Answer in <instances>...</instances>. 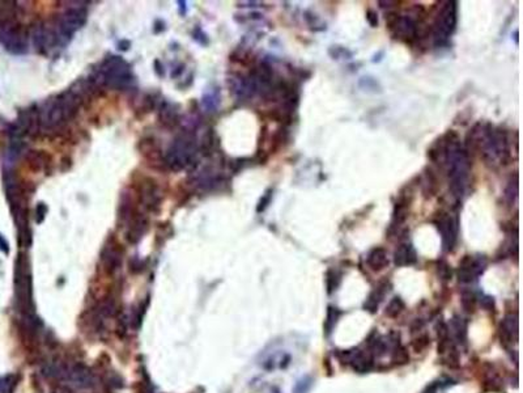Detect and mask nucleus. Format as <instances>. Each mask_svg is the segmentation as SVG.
<instances>
[{"mask_svg":"<svg viewBox=\"0 0 523 393\" xmlns=\"http://www.w3.org/2000/svg\"><path fill=\"white\" fill-rule=\"evenodd\" d=\"M87 21V12L83 8H71L64 12L59 21V38L71 40L74 33L81 28Z\"/></svg>","mask_w":523,"mask_h":393,"instance_id":"8","label":"nucleus"},{"mask_svg":"<svg viewBox=\"0 0 523 393\" xmlns=\"http://www.w3.org/2000/svg\"><path fill=\"white\" fill-rule=\"evenodd\" d=\"M147 230H148V219H147V216L143 215V214H136V215L132 216V219L128 223V230L126 237H127V240L130 243L135 244L142 240V237L146 235Z\"/></svg>","mask_w":523,"mask_h":393,"instance_id":"13","label":"nucleus"},{"mask_svg":"<svg viewBox=\"0 0 523 393\" xmlns=\"http://www.w3.org/2000/svg\"><path fill=\"white\" fill-rule=\"evenodd\" d=\"M31 40L34 45L36 50L44 53L47 47V29L42 25H37L31 31Z\"/></svg>","mask_w":523,"mask_h":393,"instance_id":"21","label":"nucleus"},{"mask_svg":"<svg viewBox=\"0 0 523 393\" xmlns=\"http://www.w3.org/2000/svg\"><path fill=\"white\" fill-rule=\"evenodd\" d=\"M437 272H438V275H440V278L443 279V281H449V279H451V268H450L445 261H441L440 264H438Z\"/></svg>","mask_w":523,"mask_h":393,"instance_id":"31","label":"nucleus"},{"mask_svg":"<svg viewBox=\"0 0 523 393\" xmlns=\"http://www.w3.org/2000/svg\"><path fill=\"white\" fill-rule=\"evenodd\" d=\"M101 261L108 273H115L122 264V253L115 245H105L101 252Z\"/></svg>","mask_w":523,"mask_h":393,"instance_id":"14","label":"nucleus"},{"mask_svg":"<svg viewBox=\"0 0 523 393\" xmlns=\"http://www.w3.org/2000/svg\"><path fill=\"white\" fill-rule=\"evenodd\" d=\"M181 6V15H185L186 13V3L185 2H180Z\"/></svg>","mask_w":523,"mask_h":393,"instance_id":"40","label":"nucleus"},{"mask_svg":"<svg viewBox=\"0 0 523 393\" xmlns=\"http://www.w3.org/2000/svg\"><path fill=\"white\" fill-rule=\"evenodd\" d=\"M198 143L194 134L185 133L177 138L166 153V164L174 171L190 167L195 159Z\"/></svg>","mask_w":523,"mask_h":393,"instance_id":"5","label":"nucleus"},{"mask_svg":"<svg viewBox=\"0 0 523 393\" xmlns=\"http://www.w3.org/2000/svg\"><path fill=\"white\" fill-rule=\"evenodd\" d=\"M142 393H155V389H153V387L149 384L148 380H143Z\"/></svg>","mask_w":523,"mask_h":393,"instance_id":"38","label":"nucleus"},{"mask_svg":"<svg viewBox=\"0 0 523 393\" xmlns=\"http://www.w3.org/2000/svg\"><path fill=\"white\" fill-rule=\"evenodd\" d=\"M450 328H451L452 334H454L457 342L465 343L466 336H467V322L462 317L455 316L451 320V322H450Z\"/></svg>","mask_w":523,"mask_h":393,"instance_id":"22","label":"nucleus"},{"mask_svg":"<svg viewBox=\"0 0 523 393\" xmlns=\"http://www.w3.org/2000/svg\"><path fill=\"white\" fill-rule=\"evenodd\" d=\"M339 282H340V275L337 274L335 270H328L327 275H326V283H327V291L328 293H332L339 286Z\"/></svg>","mask_w":523,"mask_h":393,"instance_id":"27","label":"nucleus"},{"mask_svg":"<svg viewBox=\"0 0 523 393\" xmlns=\"http://www.w3.org/2000/svg\"><path fill=\"white\" fill-rule=\"evenodd\" d=\"M387 284H382V286H379L378 288H375L374 291H373L370 295H369V298L366 299L365 304H364V308H365V311H368V312L370 313H374L377 312V309H378V306H379V303L383 300L385 295H386L387 292Z\"/></svg>","mask_w":523,"mask_h":393,"instance_id":"19","label":"nucleus"},{"mask_svg":"<svg viewBox=\"0 0 523 393\" xmlns=\"http://www.w3.org/2000/svg\"><path fill=\"white\" fill-rule=\"evenodd\" d=\"M0 250L6 254L10 253V245H8V241L3 237V235H0Z\"/></svg>","mask_w":523,"mask_h":393,"instance_id":"37","label":"nucleus"},{"mask_svg":"<svg viewBox=\"0 0 523 393\" xmlns=\"http://www.w3.org/2000/svg\"><path fill=\"white\" fill-rule=\"evenodd\" d=\"M421 393H437V384H430Z\"/></svg>","mask_w":523,"mask_h":393,"instance_id":"39","label":"nucleus"},{"mask_svg":"<svg viewBox=\"0 0 523 393\" xmlns=\"http://www.w3.org/2000/svg\"><path fill=\"white\" fill-rule=\"evenodd\" d=\"M97 81L103 87L113 89H123L132 83L130 66L119 56H112L103 62L97 76Z\"/></svg>","mask_w":523,"mask_h":393,"instance_id":"4","label":"nucleus"},{"mask_svg":"<svg viewBox=\"0 0 523 393\" xmlns=\"http://www.w3.org/2000/svg\"><path fill=\"white\" fill-rule=\"evenodd\" d=\"M366 262H368L369 268L375 270V272H379V270H382V269H385L389 265L387 252L383 248H374V249L370 250V253L368 254Z\"/></svg>","mask_w":523,"mask_h":393,"instance_id":"16","label":"nucleus"},{"mask_svg":"<svg viewBox=\"0 0 523 393\" xmlns=\"http://www.w3.org/2000/svg\"><path fill=\"white\" fill-rule=\"evenodd\" d=\"M15 387L13 376H4L0 378V393H11Z\"/></svg>","mask_w":523,"mask_h":393,"instance_id":"30","label":"nucleus"},{"mask_svg":"<svg viewBox=\"0 0 523 393\" xmlns=\"http://www.w3.org/2000/svg\"><path fill=\"white\" fill-rule=\"evenodd\" d=\"M348 361H350L351 366L353 367V370L357 372H368L370 368H372V359L369 358L365 354L360 353V351H356V353H347Z\"/></svg>","mask_w":523,"mask_h":393,"instance_id":"18","label":"nucleus"},{"mask_svg":"<svg viewBox=\"0 0 523 393\" xmlns=\"http://www.w3.org/2000/svg\"><path fill=\"white\" fill-rule=\"evenodd\" d=\"M44 372L49 378L64 381L75 388H90L94 385V376L87 367L75 363L50 362Z\"/></svg>","mask_w":523,"mask_h":393,"instance_id":"3","label":"nucleus"},{"mask_svg":"<svg viewBox=\"0 0 523 393\" xmlns=\"http://www.w3.org/2000/svg\"><path fill=\"white\" fill-rule=\"evenodd\" d=\"M517 318L513 317V316H508V317H505L504 320H502L501 325H500V338H501L502 342L505 343L511 342L514 336L517 334Z\"/></svg>","mask_w":523,"mask_h":393,"instance_id":"17","label":"nucleus"},{"mask_svg":"<svg viewBox=\"0 0 523 393\" xmlns=\"http://www.w3.org/2000/svg\"><path fill=\"white\" fill-rule=\"evenodd\" d=\"M480 304L486 311H492L495 308V300L492 297H483V299L480 300Z\"/></svg>","mask_w":523,"mask_h":393,"instance_id":"35","label":"nucleus"},{"mask_svg":"<svg viewBox=\"0 0 523 393\" xmlns=\"http://www.w3.org/2000/svg\"><path fill=\"white\" fill-rule=\"evenodd\" d=\"M445 160L449 169L450 190L457 200L465 195L470 176V159L467 151L462 147L458 135L450 131L445 138Z\"/></svg>","mask_w":523,"mask_h":393,"instance_id":"1","label":"nucleus"},{"mask_svg":"<svg viewBox=\"0 0 523 393\" xmlns=\"http://www.w3.org/2000/svg\"><path fill=\"white\" fill-rule=\"evenodd\" d=\"M366 20H368V22L370 24V26H373V28H375V26L378 25V17L377 13H375L374 11L369 10L368 12H366Z\"/></svg>","mask_w":523,"mask_h":393,"instance_id":"36","label":"nucleus"},{"mask_svg":"<svg viewBox=\"0 0 523 393\" xmlns=\"http://www.w3.org/2000/svg\"><path fill=\"white\" fill-rule=\"evenodd\" d=\"M15 293L16 302L20 312L24 317L36 316L33 304V290H31V274L29 259L24 253H20L16 259L15 268Z\"/></svg>","mask_w":523,"mask_h":393,"instance_id":"2","label":"nucleus"},{"mask_svg":"<svg viewBox=\"0 0 523 393\" xmlns=\"http://www.w3.org/2000/svg\"><path fill=\"white\" fill-rule=\"evenodd\" d=\"M0 44L12 54H24L28 49L24 30L12 19H0Z\"/></svg>","mask_w":523,"mask_h":393,"instance_id":"6","label":"nucleus"},{"mask_svg":"<svg viewBox=\"0 0 523 393\" xmlns=\"http://www.w3.org/2000/svg\"><path fill=\"white\" fill-rule=\"evenodd\" d=\"M485 258L484 257H474V256H465L462 259L461 266L458 270V279L459 282L463 283H470L475 281L485 269Z\"/></svg>","mask_w":523,"mask_h":393,"instance_id":"11","label":"nucleus"},{"mask_svg":"<svg viewBox=\"0 0 523 393\" xmlns=\"http://www.w3.org/2000/svg\"><path fill=\"white\" fill-rule=\"evenodd\" d=\"M417 261L416 252L409 244H400L394 253V264L396 266L413 265Z\"/></svg>","mask_w":523,"mask_h":393,"instance_id":"15","label":"nucleus"},{"mask_svg":"<svg viewBox=\"0 0 523 393\" xmlns=\"http://www.w3.org/2000/svg\"><path fill=\"white\" fill-rule=\"evenodd\" d=\"M142 202L149 211H156L160 206L161 190L153 180H146L142 184Z\"/></svg>","mask_w":523,"mask_h":393,"instance_id":"12","label":"nucleus"},{"mask_svg":"<svg viewBox=\"0 0 523 393\" xmlns=\"http://www.w3.org/2000/svg\"><path fill=\"white\" fill-rule=\"evenodd\" d=\"M216 144H217V139H216V134H215V131L208 130L207 133L204 134V137H203V142H201V150L204 151V153H207V155H211V153L215 151V148H216Z\"/></svg>","mask_w":523,"mask_h":393,"instance_id":"25","label":"nucleus"},{"mask_svg":"<svg viewBox=\"0 0 523 393\" xmlns=\"http://www.w3.org/2000/svg\"><path fill=\"white\" fill-rule=\"evenodd\" d=\"M26 157H28L30 164L34 167L36 169H44L46 168V166L49 164L47 156L45 153L41 152V151H30L29 155H26Z\"/></svg>","mask_w":523,"mask_h":393,"instance_id":"23","label":"nucleus"},{"mask_svg":"<svg viewBox=\"0 0 523 393\" xmlns=\"http://www.w3.org/2000/svg\"><path fill=\"white\" fill-rule=\"evenodd\" d=\"M403 309H404V302H403L400 298L395 297L390 300L389 304H387L386 315L391 318L398 317V316L403 312Z\"/></svg>","mask_w":523,"mask_h":393,"instance_id":"24","label":"nucleus"},{"mask_svg":"<svg viewBox=\"0 0 523 393\" xmlns=\"http://www.w3.org/2000/svg\"><path fill=\"white\" fill-rule=\"evenodd\" d=\"M47 214V207L45 203H40L36 209V220L37 223H42L45 220V216Z\"/></svg>","mask_w":523,"mask_h":393,"instance_id":"33","label":"nucleus"},{"mask_svg":"<svg viewBox=\"0 0 523 393\" xmlns=\"http://www.w3.org/2000/svg\"><path fill=\"white\" fill-rule=\"evenodd\" d=\"M430 345V338L428 336H421V337L416 338L413 342H412V347L415 350L416 353H420L423 350L427 349Z\"/></svg>","mask_w":523,"mask_h":393,"instance_id":"29","label":"nucleus"},{"mask_svg":"<svg viewBox=\"0 0 523 393\" xmlns=\"http://www.w3.org/2000/svg\"><path fill=\"white\" fill-rule=\"evenodd\" d=\"M434 223L442 236L443 249L451 250L458 237V220L447 214H441Z\"/></svg>","mask_w":523,"mask_h":393,"instance_id":"10","label":"nucleus"},{"mask_svg":"<svg viewBox=\"0 0 523 393\" xmlns=\"http://www.w3.org/2000/svg\"><path fill=\"white\" fill-rule=\"evenodd\" d=\"M457 25V3L447 2L440 12L434 24V40L437 44H443L452 35Z\"/></svg>","mask_w":523,"mask_h":393,"instance_id":"7","label":"nucleus"},{"mask_svg":"<svg viewBox=\"0 0 523 393\" xmlns=\"http://www.w3.org/2000/svg\"><path fill=\"white\" fill-rule=\"evenodd\" d=\"M158 117H160V121L165 126H174L178 122V118H180V113H178V110H177V108L173 104L164 103Z\"/></svg>","mask_w":523,"mask_h":393,"instance_id":"20","label":"nucleus"},{"mask_svg":"<svg viewBox=\"0 0 523 393\" xmlns=\"http://www.w3.org/2000/svg\"><path fill=\"white\" fill-rule=\"evenodd\" d=\"M339 316H340V312L337 311V308H334V307H328L327 309V317H326L325 321V329L326 333L330 334L332 332V329L336 325L337 320H339Z\"/></svg>","mask_w":523,"mask_h":393,"instance_id":"26","label":"nucleus"},{"mask_svg":"<svg viewBox=\"0 0 523 393\" xmlns=\"http://www.w3.org/2000/svg\"><path fill=\"white\" fill-rule=\"evenodd\" d=\"M408 359L409 356L404 349H398L395 351V354H394V362L396 363H407L408 362Z\"/></svg>","mask_w":523,"mask_h":393,"instance_id":"32","label":"nucleus"},{"mask_svg":"<svg viewBox=\"0 0 523 393\" xmlns=\"http://www.w3.org/2000/svg\"><path fill=\"white\" fill-rule=\"evenodd\" d=\"M475 304H476L475 293L471 292V291H463V293H462V306H463V308L468 311V312H471V311H474Z\"/></svg>","mask_w":523,"mask_h":393,"instance_id":"28","label":"nucleus"},{"mask_svg":"<svg viewBox=\"0 0 523 393\" xmlns=\"http://www.w3.org/2000/svg\"><path fill=\"white\" fill-rule=\"evenodd\" d=\"M269 201H271V190L267 191V193L264 194L263 196H262V200H260L259 205H258V207H257V211L258 212L264 211V209H266V207L268 206Z\"/></svg>","mask_w":523,"mask_h":393,"instance_id":"34","label":"nucleus"},{"mask_svg":"<svg viewBox=\"0 0 523 393\" xmlns=\"http://www.w3.org/2000/svg\"><path fill=\"white\" fill-rule=\"evenodd\" d=\"M387 26L394 31V35L398 38L407 42L416 40L417 36V29H416V22L408 17V16H399L396 13H389L386 16Z\"/></svg>","mask_w":523,"mask_h":393,"instance_id":"9","label":"nucleus"}]
</instances>
